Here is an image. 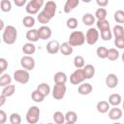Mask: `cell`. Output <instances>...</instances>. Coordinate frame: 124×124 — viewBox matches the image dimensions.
<instances>
[{
  "instance_id": "26",
  "label": "cell",
  "mask_w": 124,
  "mask_h": 124,
  "mask_svg": "<svg viewBox=\"0 0 124 124\" xmlns=\"http://www.w3.org/2000/svg\"><path fill=\"white\" fill-rule=\"evenodd\" d=\"M16 91V86L13 84H8L6 86H4L3 90H2V95H4L5 97H11L14 95Z\"/></svg>"
},
{
  "instance_id": "22",
  "label": "cell",
  "mask_w": 124,
  "mask_h": 124,
  "mask_svg": "<svg viewBox=\"0 0 124 124\" xmlns=\"http://www.w3.org/2000/svg\"><path fill=\"white\" fill-rule=\"evenodd\" d=\"M82 22L86 26H91L95 23V16L90 13H86L82 16Z\"/></svg>"
},
{
  "instance_id": "16",
  "label": "cell",
  "mask_w": 124,
  "mask_h": 124,
  "mask_svg": "<svg viewBox=\"0 0 124 124\" xmlns=\"http://www.w3.org/2000/svg\"><path fill=\"white\" fill-rule=\"evenodd\" d=\"M78 4H79V0H66L64 5V12L66 14H69L76 7H78Z\"/></svg>"
},
{
  "instance_id": "31",
  "label": "cell",
  "mask_w": 124,
  "mask_h": 124,
  "mask_svg": "<svg viewBox=\"0 0 124 124\" xmlns=\"http://www.w3.org/2000/svg\"><path fill=\"white\" fill-rule=\"evenodd\" d=\"M22 23L26 28H32L35 25V18L32 16H26L23 17Z\"/></svg>"
},
{
  "instance_id": "14",
  "label": "cell",
  "mask_w": 124,
  "mask_h": 124,
  "mask_svg": "<svg viewBox=\"0 0 124 124\" xmlns=\"http://www.w3.org/2000/svg\"><path fill=\"white\" fill-rule=\"evenodd\" d=\"M108 117L111 120H118L122 117V110L117 107H113L108 109Z\"/></svg>"
},
{
  "instance_id": "43",
  "label": "cell",
  "mask_w": 124,
  "mask_h": 124,
  "mask_svg": "<svg viewBox=\"0 0 124 124\" xmlns=\"http://www.w3.org/2000/svg\"><path fill=\"white\" fill-rule=\"evenodd\" d=\"M8 68V61L5 58H0V76Z\"/></svg>"
},
{
  "instance_id": "24",
  "label": "cell",
  "mask_w": 124,
  "mask_h": 124,
  "mask_svg": "<svg viewBox=\"0 0 124 124\" xmlns=\"http://www.w3.org/2000/svg\"><path fill=\"white\" fill-rule=\"evenodd\" d=\"M97 110L100 112V113H106L108 111V109L110 108H109V104L108 102L107 101H100L98 104H97Z\"/></svg>"
},
{
  "instance_id": "35",
  "label": "cell",
  "mask_w": 124,
  "mask_h": 124,
  "mask_svg": "<svg viewBox=\"0 0 124 124\" xmlns=\"http://www.w3.org/2000/svg\"><path fill=\"white\" fill-rule=\"evenodd\" d=\"M84 58L81 56V55H77V56H75V58H74V65H75V67L77 68V69H78V68H83V66H84Z\"/></svg>"
},
{
  "instance_id": "33",
  "label": "cell",
  "mask_w": 124,
  "mask_h": 124,
  "mask_svg": "<svg viewBox=\"0 0 124 124\" xmlns=\"http://www.w3.org/2000/svg\"><path fill=\"white\" fill-rule=\"evenodd\" d=\"M12 82V78L9 74H3L0 76V86L4 87L8 84H11Z\"/></svg>"
},
{
  "instance_id": "10",
  "label": "cell",
  "mask_w": 124,
  "mask_h": 124,
  "mask_svg": "<svg viewBox=\"0 0 124 124\" xmlns=\"http://www.w3.org/2000/svg\"><path fill=\"white\" fill-rule=\"evenodd\" d=\"M20 65L24 70L31 71L35 67V60L30 55H24L20 59Z\"/></svg>"
},
{
  "instance_id": "36",
  "label": "cell",
  "mask_w": 124,
  "mask_h": 124,
  "mask_svg": "<svg viewBox=\"0 0 124 124\" xmlns=\"http://www.w3.org/2000/svg\"><path fill=\"white\" fill-rule=\"evenodd\" d=\"M113 35L115 38H119V37H124V28L121 25H115L112 29Z\"/></svg>"
},
{
  "instance_id": "29",
  "label": "cell",
  "mask_w": 124,
  "mask_h": 124,
  "mask_svg": "<svg viewBox=\"0 0 124 124\" xmlns=\"http://www.w3.org/2000/svg\"><path fill=\"white\" fill-rule=\"evenodd\" d=\"M37 89H38L39 91H41V92L44 94L45 97L48 96L49 93H50V87H49V85H48L46 82H42V83H40V84L37 86Z\"/></svg>"
},
{
  "instance_id": "25",
  "label": "cell",
  "mask_w": 124,
  "mask_h": 124,
  "mask_svg": "<svg viewBox=\"0 0 124 124\" xmlns=\"http://www.w3.org/2000/svg\"><path fill=\"white\" fill-rule=\"evenodd\" d=\"M108 104L113 106V107H117L118 105L121 104V96L119 94H111L108 97Z\"/></svg>"
},
{
  "instance_id": "27",
  "label": "cell",
  "mask_w": 124,
  "mask_h": 124,
  "mask_svg": "<svg viewBox=\"0 0 124 124\" xmlns=\"http://www.w3.org/2000/svg\"><path fill=\"white\" fill-rule=\"evenodd\" d=\"M31 98H32V100H33L34 102H36V103H42V102L44 101V99H45V96H44V94H43L41 91H39L38 89H36V90H34V91L32 92Z\"/></svg>"
},
{
  "instance_id": "28",
  "label": "cell",
  "mask_w": 124,
  "mask_h": 124,
  "mask_svg": "<svg viewBox=\"0 0 124 124\" xmlns=\"http://www.w3.org/2000/svg\"><path fill=\"white\" fill-rule=\"evenodd\" d=\"M96 25H97V28L99 29V31L109 29V26H110L108 20H107L106 18L105 19H98L96 22Z\"/></svg>"
},
{
  "instance_id": "2",
  "label": "cell",
  "mask_w": 124,
  "mask_h": 124,
  "mask_svg": "<svg viewBox=\"0 0 124 124\" xmlns=\"http://www.w3.org/2000/svg\"><path fill=\"white\" fill-rule=\"evenodd\" d=\"M17 38V30L13 25H8L4 28L2 39L5 44L7 45H13L16 43Z\"/></svg>"
},
{
  "instance_id": "49",
  "label": "cell",
  "mask_w": 124,
  "mask_h": 124,
  "mask_svg": "<svg viewBox=\"0 0 124 124\" xmlns=\"http://www.w3.org/2000/svg\"><path fill=\"white\" fill-rule=\"evenodd\" d=\"M4 28H5V24H4V21H3L2 19H0V31H2Z\"/></svg>"
},
{
  "instance_id": "34",
  "label": "cell",
  "mask_w": 124,
  "mask_h": 124,
  "mask_svg": "<svg viewBox=\"0 0 124 124\" xmlns=\"http://www.w3.org/2000/svg\"><path fill=\"white\" fill-rule=\"evenodd\" d=\"M0 9L4 13H8L12 10V3L9 0H1L0 2Z\"/></svg>"
},
{
  "instance_id": "37",
  "label": "cell",
  "mask_w": 124,
  "mask_h": 124,
  "mask_svg": "<svg viewBox=\"0 0 124 124\" xmlns=\"http://www.w3.org/2000/svg\"><path fill=\"white\" fill-rule=\"evenodd\" d=\"M95 17L97 19H105L107 17V10L105 8H99L95 12Z\"/></svg>"
},
{
  "instance_id": "51",
  "label": "cell",
  "mask_w": 124,
  "mask_h": 124,
  "mask_svg": "<svg viewBox=\"0 0 124 124\" xmlns=\"http://www.w3.org/2000/svg\"><path fill=\"white\" fill-rule=\"evenodd\" d=\"M0 43H1V38H0Z\"/></svg>"
},
{
  "instance_id": "11",
  "label": "cell",
  "mask_w": 124,
  "mask_h": 124,
  "mask_svg": "<svg viewBox=\"0 0 124 124\" xmlns=\"http://www.w3.org/2000/svg\"><path fill=\"white\" fill-rule=\"evenodd\" d=\"M37 32H38L39 39H41V40L49 39L51 37V34H52L50 27H48L47 25H42L39 29H37Z\"/></svg>"
},
{
  "instance_id": "32",
  "label": "cell",
  "mask_w": 124,
  "mask_h": 124,
  "mask_svg": "<svg viewBox=\"0 0 124 124\" xmlns=\"http://www.w3.org/2000/svg\"><path fill=\"white\" fill-rule=\"evenodd\" d=\"M52 118H53V121L56 124H63L65 122V115L61 111L54 112L53 115H52Z\"/></svg>"
},
{
  "instance_id": "20",
  "label": "cell",
  "mask_w": 124,
  "mask_h": 124,
  "mask_svg": "<svg viewBox=\"0 0 124 124\" xmlns=\"http://www.w3.org/2000/svg\"><path fill=\"white\" fill-rule=\"evenodd\" d=\"M26 39L31 42V43H35L39 40V36H38V32H37V29H29L27 32H26Z\"/></svg>"
},
{
  "instance_id": "13",
  "label": "cell",
  "mask_w": 124,
  "mask_h": 124,
  "mask_svg": "<svg viewBox=\"0 0 124 124\" xmlns=\"http://www.w3.org/2000/svg\"><path fill=\"white\" fill-rule=\"evenodd\" d=\"M59 48H60V45H59L58 41H56V40H52V41L48 42L46 45V50L50 54L57 53L59 51Z\"/></svg>"
},
{
  "instance_id": "15",
  "label": "cell",
  "mask_w": 124,
  "mask_h": 124,
  "mask_svg": "<svg viewBox=\"0 0 124 124\" xmlns=\"http://www.w3.org/2000/svg\"><path fill=\"white\" fill-rule=\"evenodd\" d=\"M78 91L80 95H88L92 92V85L88 82H81L78 88Z\"/></svg>"
},
{
  "instance_id": "40",
  "label": "cell",
  "mask_w": 124,
  "mask_h": 124,
  "mask_svg": "<svg viewBox=\"0 0 124 124\" xmlns=\"http://www.w3.org/2000/svg\"><path fill=\"white\" fill-rule=\"evenodd\" d=\"M114 20L118 23L124 22V12L122 10H117L114 13Z\"/></svg>"
},
{
  "instance_id": "12",
  "label": "cell",
  "mask_w": 124,
  "mask_h": 124,
  "mask_svg": "<svg viewBox=\"0 0 124 124\" xmlns=\"http://www.w3.org/2000/svg\"><path fill=\"white\" fill-rule=\"evenodd\" d=\"M118 84V78L114 74H108L106 78V85L108 88H115Z\"/></svg>"
},
{
  "instance_id": "3",
  "label": "cell",
  "mask_w": 124,
  "mask_h": 124,
  "mask_svg": "<svg viewBox=\"0 0 124 124\" xmlns=\"http://www.w3.org/2000/svg\"><path fill=\"white\" fill-rule=\"evenodd\" d=\"M84 42H85V35L81 31H73L70 34L69 40H68V43L72 46H82Z\"/></svg>"
},
{
  "instance_id": "4",
  "label": "cell",
  "mask_w": 124,
  "mask_h": 124,
  "mask_svg": "<svg viewBox=\"0 0 124 124\" xmlns=\"http://www.w3.org/2000/svg\"><path fill=\"white\" fill-rule=\"evenodd\" d=\"M40 108L37 106H32L28 108L26 112V121L29 124H35L40 119Z\"/></svg>"
},
{
  "instance_id": "50",
  "label": "cell",
  "mask_w": 124,
  "mask_h": 124,
  "mask_svg": "<svg viewBox=\"0 0 124 124\" xmlns=\"http://www.w3.org/2000/svg\"><path fill=\"white\" fill-rule=\"evenodd\" d=\"M82 2H84V3H90L92 0H81Z\"/></svg>"
},
{
  "instance_id": "44",
  "label": "cell",
  "mask_w": 124,
  "mask_h": 124,
  "mask_svg": "<svg viewBox=\"0 0 124 124\" xmlns=\"http://www.w3.org/2000/svg\"><path fill=\"white\" fill-rule=\"evenodd\" d=\"M114 45L116 47L122 49L124 47V37H119V38H115L114 40Z\"/></svg>"
},
{
  "instance_id": "7",
  "label": "cell",
  "mask_w": 124,
  "mask_h": 124,
  "mask_svg": "<svg viewBox=\"0 0 124 124\" xmlns=\"http://www.w3.org/2000/svg\"><path fill=\"white\" fill-rule=\"evenodd\" d=\"M30 76L27 70H16L14 73V79L21 84H26L29 81Z\"/></svg>"
},
{
  "instance_id": "5",
  "label": "cell",
  "mask_w": 124,
  "mask_h": 124,
  "mask_svg": "<svg viewBox=\"0 0 124 124\" xmlns=\"http://www.w3.org/2000/svg\"><path fill=\"white\" fill-rule=\"evenodd\" d=\"M44 6V0H30L26 5V12L29 15H35L37 14L40 9Z\"/></svg>"
},
{
  "instance_id": "23",
  "label": "cell",
  "mask_w": 124,
  "mask_h": 124,
  "mask_svg": "<svg viewBox=\"0 0 124 124\" xmlns=\"http://www.w3.org/2000/svg\"><path fill=\"white\" fill-rule=\"evenodd\" d=\"M78 120V114L75 112V111H68L66 114H65V122L68 123V124H74L76 123Z\"/></svg>"
},
{
  "instance_id": "41",
  "label": "cell",
  "mask_w": 124,
  "mask_h": 124,
  "mask_svg": "<svg viewBox=\"0 0 124 124\" xmlns=\"http://www.w3.org/2000/svg\"><path fill=\"white\" fill-rule=\"evenodd\" d=\"M10 122H11V124H20L21 123L20 115L16 112H13L10 115Z\"/></svg>"
},
{
  "instance_id": "47",
  "label": "cell",
  "mask_w": 124,
  "mask_h": 124,
  "mask_svg": "<svg viewBox=\"0 0 124 124\" xmlns=\"http://www.w3.org/2000/svg\"><path fill=\"white\" fill-rule=\"evenodd\" d=\"M26 1H27V0H14V3H15V5L17 6V7H22L23 5H25Z\"/></svg>"
},
{
  "instance_id": "42",
  "label": "cell",
  "mask_w": 124,
  "mask_h": 124,
  "mask_svg": "<svg viewBox=\"0 0 124 124\" xmlns=\"http://www.w3.org/2000/svg\"><path fill=\"white\" fill-rule=\"evenodd\" d=\"M101 33V37L104 41H109L111 38H112V33L110 31V29H107V30H103V31H100Z\"/></svg>"
},
{
  "instance_id": "30",
  "label": "cell",
  "mask_w": 124,
  "mask_h": 124,
  "mask_svg": "<svg viewBox=\"0 0 124 124\" xmlns=\"http://www.w3.org/2000/svg\"><path fill=\"white\" fill-rule=\"evenodd\" d=\"M119 57V52L116 48H109L108 49V54H107V58L110 61H115L117 60Z\"/></svg>"
},
{
  "instance_id": "39",
  "label": "cell",
  "mask_w": 124,
  "mask_h": 124,
  "mask_svg": "<svg viewBox=\"0 0 124 124\" xmlns=\"http://www.w3.org/2000/svg\"><path fill=\"white\" fill-rule=\"evenodd\" d=\"M96 53H97V56L101 59H105L107 58V54H108V48L105 47V46H99L96 50Z\"/></svg>"
},
{
  "instance_id": "46",
  "label": "cell",
  "mask_w": 124,
  "mask_h": 124,
  "mask_svg": "<svg viewBox=\"0 0 124 124\" xmlns=\"http://www.w3.org/2000/svg\"><path fill=\"white\" fill-rule=\"evenodd\" d=\"M96 3H97V5H98L100 8H104V7L108 6V0H96Z\"/></svg>"
},
{
  "instance_id": "21",
  "label": "cell",
  "mask_w": 124,
  "mask_h": 124,
  "mask_svg": "<svg viewBox=\"0 0 124 124\" xmlns=\"http://www.w3.org/2000/svg\"><path fill=\"white\" fill-rule=\"evenodd\" d=\"M22 51H23V53H25L26 55H31V54L35 53V51H36V46H35L34 44L31 43V42L26 43V44H24L23 46H22Z\"/></svg>"
},
{
  "instance_id": "9",
  "label": "cell",
  "mask_w": 124,
  "mask_h": 124,
  "mask_svg": "<svg viewBox=\"0 0 124 124\" xmlns=\"http://www.w3.org/2000/svg\"><path fill=\"white\" fill-rule=\"evenodd\" d=\"M66 85L65 84H58L55 83V85L52 88V97L56 100H61L64 98L65 94H66Z\"/></svg>"
},
{
  "instance_id": "38",
  "label": "cell",
  "mask_w": 124,
  "mask_h": 124,
  "mask_svg": "<svg viewBox=\"0 0 124 124\" xmlns=\"http://www.w3.org/2000/svg\"><path fill=\"white\" fill-rule=\"evenodd\" d=\"M66 25H67V27L69 29H76L78 27V21L75 17H70V18L67 19Z\"/></svg>"
},
{
  "instance_id": "6",
  "label": "cell",
  "mask_w": 124,
  "mask_h": 124,
  "mask_svg": "<svg viewBox=\"0 0 124 124\" xmlns=\"http://www.w3.org/2000/svg\"><path fill=\"white\" fill-rule=\"evenodd\" d=\"M85 79H86V78H85V75H84V73H83L82 68L77 69V70H76L75 72H73L72 75L70 76V82H71L72 84H75V85L80 84V83L83 82Z\"/></svg>"
},
{
  "instance_id": "18",
  "label": "cell",
  "mask_w": 124,
  "mask_h": 124,
  "mask_svg": "<svg viewBox=\"0 0 124 124\" xmlns=\"http://www.w3.org/2000/svg\"><path fill=\"white\" fill-rule=\"evenodd\" d=\"M59 51H60L63 55L68 56V55H70V54L73 53V46H72L68 42H65V43H63L62 45H60Z\"/></svg>"
},
{
  "instance_id": "45",
  "label": "cell",
  "mask_w": 124,
  "mask_h": 124,
  "mask_svg": "<svg viewBox=\"0 0 124 124\" xmlns=\"http://www.w3.org/2000/svg\"><path fill=\"white\" fill-rule=\"evenodd\" d=\"M7 121V114L4 110L0 109V124H4Z\"/></svg>"
},
{
  "instance_id": "19",
  "label": "cell",
  "mask_w": 124,
  "mask_h": 124,
  "mask_svg": "<svg viewBox=\"0 0 124 124\" xmlns=\"http://www.w3.org/2000/svg\"><path fill=\"white\" fill-rule=\"evenodd\" d=\"M82 70H83V73L85 75L86 79H89V78H93V76L95 75V67L91 64H87V65L83 66Z\"/></svg>"
},
{
  "instance_id": "8",
  "label": "cell",
  "mask_w": 124,
  "mask_h": 124,
  "mask_svg": "<svg viewBox=\"0 0 124 124\" xmlns=\"http://www.w3.org/2000/svg\"><path fill=\"white\" fill-rule=\"evenodd\" d=\"M99 39V31L96 28H89L85 35V41L88 45H95Z\"/></svg>"
},
{
  "instance_id": "17",
  "label": "cell",
  "mask_w": 124,
  "mask_h": 124,
  "mask_svg": "<svg viewBox=\"0 0 124 124\" xmlns=\"http://www.w3.org/2000/svg\"><path fill=\"white\" fill-rule=\"evenodd\" d=\"M67 79H68L67 75L64 72H57L53 77L54 82L58 84H65L67 82Z\"/></svg>"
},
{
  "instance_id": "1",
  "label": "cell",
  "mask_w": 124,
  "mask_h": 124,
  "mask_svg": "<svg viewBox=\"0 0 124 124\" xmlns=\"http://www.w3.org/2000/svg\"><path fill=\"white\" fill-rule=\"evenodd\" d=\"M56 3L54 1H47L42 12L39 13V15L37 16V19L40 23H42L43 25H46V23H48L50 21V19L55 16L56 14Z\"/></svg>"
},
{
  "instance_id": "48",
  "label": "cell",
  "mask_w": 124,
  "mask_h": 124,
  "mask_svg": "<svg viewBox=\"0 0 124 124\" xmlns=\"http://www.w3.org/2000/svg\"><path fill=\"white\" fill-rule=\"evenodd\" d=\"M6 99H7V97H5L4 95H0V108L1 107H3L4 105H5V103H6Z\"/></svg>"
}]
</instances>
